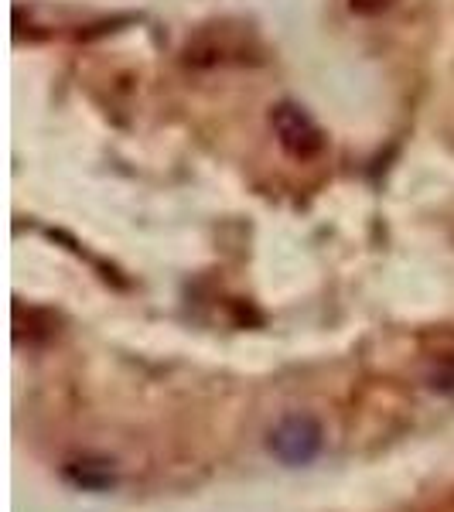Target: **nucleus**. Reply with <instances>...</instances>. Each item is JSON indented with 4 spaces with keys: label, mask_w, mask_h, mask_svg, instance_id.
<instances>
[{
    "label": "nucleus",
    "mask_w": 454,
    "mask_h": 512,
    "mask_svg": "<svg viewBox=\"0 0 454 512\" xmlns=\"http://www.w3.org/2000/svg\"><path fill=\"white\" fill-rule=\"evenodd\" d=\"M345 4H349V11L359 14V18H376V14L390 11L396 0H345Z\"/></svg>",
    "instance_id": "7ed1b4c3"
},
{
    "label": "nucleus",
    "mask_w": 454,
    "mask_h": 512,
    "mask_svg": "<svg viewBox=\"0 0 454 512\" xmlns=\"http://www.w3.org/2000/svg\"><path fill=\"white\" fill-rule=\"evenodd\" d=\"M257 41L229 24H209L195 38H188L181 59L195 69H212V65H243L257 59Z\"/></svg>",
    "instance_id": "f03ea898"
},
{
    "label": "nucleus",
    "mask_w": 454,
    "mask_h": 512,
    "mask_svg": "<svg viewBox=\"0 0 454 512\" xmlns=\"http://www.w3.org/2000/svg\"><path fill=\"white\" fill-rule=\"evenodd\" d=\"M267 123H270V134H274L277 147L284 151V158H291L297 164H311L325 154V147H328L325 130L318 127V120L311 117L304 106L291 103V99L270 106Z\"/></svg>",
    "instance_id": "f257e3e1"
}]
</instances>
